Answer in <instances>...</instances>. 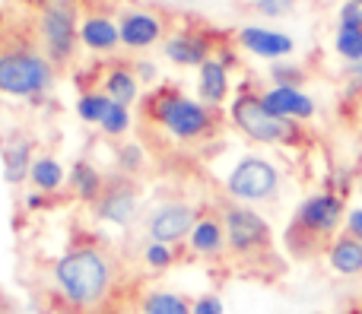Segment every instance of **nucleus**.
Segmentation results:
<instances>
[{
    "mask_svg": "<svg viewBox=\"0 0 362 314\" xmlns=\"http://www.w3.org/2000/svg\"><path fill=\"white\" fill-rule=\"evenodd\" d=\"M54 283L74 308L95 311L118 286V264L99 248H76L54 264Z\"/></svg>",
    "mask_w": 362,
    "mask_h": 314,
    "instance_id": "nucleus-1",
    "label": "nucleus"
},
{
    "mask_svg": "<svg viewBox=\"0 0 362 314\" xmlns=\"http://www.w3.org/2000/svg\"><path fill=\"white\" fill-rule=\"evenodd\" d=\"M344 219V200L334 194H315L296 210L293 222L286 229V251L293 258L305 260L325 248L334 229Z\"/></svg>",
    "mask_w": 362,
    "mask_h": 314,
    "instance_id": "nucleus-2",
    "label": "nucleus"
},
{
    "mask_svg": "<svg viewBox=\"0 0 362 314\" xmlns=\"http://www.w3.org/2000/svg\"><path fill=\"white\" fill-rule=\"evenodd\" d=\"M144 114H150L153 121L165 124V131L175 133L178 140H197L216 127V114L210 111L206 102L185 99L178 89H159L144 102Z\"/></svg>",
    "mask_w": 362,
    "mask_h": 314,
    "instance_id": "nucleus-3",
    "label": "nucleus"
},
{
    "mask_svg": "<svg viewBox=\"0 0 362 314\" xmlns=\"http://www.w3.org/2000/svg\"><path fill=\"white\" fill-rule=\"evenodd\" d=\"M232 121L245 137L257 140V143H299L302 140L299 124L293 118L270 111L261 95L255 92H242L232 102Z\"/></svg>",
    "mask_w": 362,
    "mask_h": 314,
    "instance_id": "nucleus-4",
    "label": "nucleus"
},
{
    "mask_svg": "<svg viewBox=\"0 0 362 314\" xmlns=\"http://www.w3.org/2000/svg\"><path fill=\"white\" fill-rule=\"evenodd\" d=\"M51 64L32 51H4L0 54V92L32 99L51 89Z\"/></svg>",
    "mask_w": 362,
    "mask_h": 314,
    "instance_id": "nucleus-5",
    "label": "nucleus"
},
{
    "mask_svg": "<svg viewBox=\"0 0 362 314\" xmlns=\"http://www.w3.org/2000/svg\"><path fill=\"white\" fill-rule=\"evenodd\" d=\"M226 191H229L235 200H245V203H267V200H274L276 191H280V171L261 156H245L242 162L229 171Z\"/></svg>",
    "mask_w": 362,
    "mask_h": 314,
    "instance_id": "nucleus-6",
    "label": "nucleus"
},
{
    "mask_svg": "<svg viewBox=\"0 0 362 314\" xmlns=\"http://www.w3.org/2000/svg\"><path fill=\"white\" fill-rule=\"evenodd\" d=\"M42 38L45 51L54 64H64L74 57L76 48V6L74 0H45L42 13Z\"/></svg>",
    "mask_w": 362,
    "mask_h": 314,
    "instance_id": "nucleus-7",
    "label": "nucleus"
},
{
    "mask_svg": "<svg viewBox=\"0 0 362 314\" xmlns=\"http://www.w3.org/2000/svg\"><path fill=\"white\" fill-rule=\"evenodd\" d=\"M226 245L238 258H251L270 248V226L248 207H226Z\"/></svg>",
    "mask_w": 362,
    "mask_h": 314,
    "instance_id": "nucleus-8",
    "label": "nucleus"
},
{
    "mask_svg": "<svg viewBox=\"0 0 362 314\" xmlns=\"http://www.w3.org/2000/svg\"><path fill=\"white\" fill-rule=\"evenodd\" d=\"M137 213V184L127 175H112L105 181V191L95 200V216L115 226H127Z\"/></svg>",
    "mask_w": 362,
    "mask_h": 314,
    "instance_id": "nucleus-9",
    "label": "nucleus"
},
{
    "mask_svg": "<svg viewBox=\"0 0 362 314\" xmlns=\"http://www.w3.org/2000/svg\"><path fill=\"white\" fill-rule=\"evenodd\" d=\"M194 226H197V213L187 203H163L156 213L150 216V238L163 241V245H178L181 238H191Z\"/></svg>",
    "mask_w": 362,
    "mask_h": 314,
    "instance_id": "nucleus-10",
    "label": "nucleus"
},
{
    "mask_svg": "<svg viewBox=\"0 0 362 314\" xmlns=\"http://www.w3.org/2000/svg\"><path fill=\"white\" fill-rule=\"evenodd\" d=\"M238 42H242L251 54L270 57V61L293 54V38L283 35V32H274V29H261V25H245V29L238 32Z\"/></svg>",
    "mask_w": 362,
    "mask_h": 314,
    "instance_id": "nucleus-11",
    "label": "nucleus"
},
{
    "mask_svg": "<svg viewBox=\"0 0 362 314\" xmlns=\"http://www.w3.org/2000/svg\"><path fill=\"white\" fill-rule=\"evenodd\" d=\"M118 29H121V42H124L127 48H150V44H156V38L163 35L159 19L150 16V13H144V10L121 13Z\"/></svg>",
    "mask_w": 362,
    "mask_h": 314,
    "instance_id": "nucleus-12",
    "label": "nucleus"
},
{
    "mask_svg": "<svg viewBox=\"0 0 362 314\" xmlns=\"http://www.w3.org/2000/svg\"><path fill=\"white\" fill-rule=\"evenodd\" d=\"M261 99H264V105H267L270 111L283 114V118L305 121V118H312L315 114V102L308 99L305 92H299L296 86H274L270 92H264Z\"/></svg>",
    "mask_w": 362,
    "mask_h": 314,
    "instance_id": "nucleus-13",
    "label": "nucleus"
},
{
    "mask_svg": "<svg viewBox=\"0 0 362 314\" xmlns=\"http://www.w3.org/2000/svg\"><path fill=\"white\" fill-rule=\"evenodd\" d=\"M229 64L216 61V57H206L200 64V99L206 105H219V102L229 95Z\"/></svg>",
    "mask_w": 362,
    "mask_h": 314,
    "instance_id": "nucleus-14",
    "label": "nucleus"
},
{
    "mask_svg": "<svg viewBox=\"0 0 362 314\" xmlns=\"http://www.w3.org/2000/svg\"><path fill=\"white\" fill-rule=\"evenodd\" d=\"M32 143L25 137L13 140V143L4 146V178L6 184H23L32 171Z\"/></svg>",
    "mask_w": 362,
    "mask_h": 314,
    "instance_id": "nucleus-15",
    "label": "nucleus"
},
{
    "mask_svg": "<svg viewBox=\"0 0 362 314\" xmlns=\"http://www.w3.org/2000/svg\"><path fill=\"white\" fill-rule=\"evenodd\" d=\"M327 260L337 273L344 277H356L362 273V241L353 238V235H340L331 248H327Z\"/></svg>",
    "mask_w": 362,
    "mask_h": 314,
    "instance_id": "nucleus-16",
    "label": "nucleus"
},
{
    "mask_svg": "<svg viewBox=\"0 0 362 314\" xmlns=\"http://www.w3.org/2000/svg\"><path fill=\"white\" fill-rule=\"evenodd\" d=\"M165 54L172 57V64H181V67H197L210 57V42L200 35H175L169 44H165Z\"/></svg>",
    "mask_w": 362,
    "mask_h": 314,
    "instance_id": "nucleus-17",
    "label": "nucleus"
},
{
    "mask_svg": "<svg viewBox=\"0 0 362 314\" xmlns=\"http://www.w3.org/2000/svg\"><path fill=\"white\" fill-rule=\"evenodd\" d=\"M80 38H83V44L93 51H112L115 44L121 42V29L105 16H89L86 23L80 25Z\"/></svg>",
    "mask_w": 362,
    "mask_h": 314,
    "instance_id": "nucleus-18",
    "label": "nucleus"
},
{
    "mask_svg": "<svg viewBox=\"0 0 362 314\" xmlns=\"http://www.w3.org/2000/svg\"><path fill=\"white\" fill-rule=\"evenodd\" d=\"M70 188L76 191L80 200L95 203L102 197V191H105V178H102L89 162H76L74 169H70Z\"/></svg>",
    "mask_w": 362,
    "mask_h": 314,
    "instance_id": "nucleus-19",
    "label": "nucleus"
},
{
    "mask_svg": "<svg viewBox=\"0 0 362 314\" xmlns=\"http://www.w3.org/2000/svg\"><path fill=\"white\" fill-rule=\"evenodd\" d=\"M226 245V226L216 219H197V226H194L191 232V248L197 254H219Z\"/></svg>",
    "mask_w": 362,
    "mask_h": 314,
    "instance_id": "nucleus-20",
    "label": "nucleus"
},
{
    "mask_svg": "<svg viewBox=\"0 0 362 314\" xmlns=\"http://www.w3.org/2000/svg\"><path fill=\"white\" fill-rule=\"evenodd\" d=\"M144 314H194V305L175 292H150L144 296Z\"/></svg>",
    "mask_w": 362,
    "mask_h": 314,
    "instance_id": "nucleus-21",
    "label": "nucleus"
},
{
    "mask_svg": "<svg viewBox=\"0 0 362 314\" xmlns=\"http://www.w3.org/2000/svg\"><path fill=\"white\" fill-rule=\"evenodd\" d=\"M29 178H32V184H35L38 191L51 194V191H57L64 184V169H61V162H57V159L42 156V159H35V162H32Z\"/></svg>",
    "mask_w": 362,
    "mask_h": 314,
    "instance_id": "nucleus-22",
    "label": "nucleus"
},
{
    "mask_svg": "<svg viewBox=\"0 0 362 314\" xmlns=\"http://www.w3.org/2000/svg\"><path fill=\"white\" fill-rule=\"evenodd\" d=\"M105 92L112 95L115 102H121V105H131V102L137 99V76L127 67H115L112 73L105 76Z\"/></svg>",
    "mask_w": 362,
    "mask_h": 314,
    "instance_id": "nucleus-23",
    "label": "nucleus"
},
{
    "mask_svg": "<svg viewBox=\"0 0 362 314\" xmlns=\"http://www.w3.org/2000/svg\"><path fill=\"white\" fill-rule=\"evenodd\" d=\"M112 95L108 92H83L80 102H76V111H80L83 121H89V124H102V118H105V111L112 108Z\"/></svg>",
    "mask_w": 362,
    "mask_h": 314,
    "instance_id": "nucleus-24",
    "label": "nucleus"
},
{
    "mask_svg": "<svg viewBox=\"0 0 362 314\" xmlns=\"http://www.w3.org/2000/svg\"><path fill=\"white\" fill-rule=\"evenodd\" d=\"M337 51H340V57H346V61H353V64L359 61L362 57V25L359 29H353V25H340Z\"/></svg>",
    "mask_w": 362,
    "mask_h": 314,
    "instance_id": "nucleus-25",
    "label": "nucleus"
},
{
    "mask_svg": "<svg viewBox=\"0 0 362 314\" xmlns=\"http://www.w3.org/2000/svg\"><path fill=\"white\" fill-rule=\"evenodd\" d=\"M99 127L108 133V137H121V133H127V127H131V114H127V105H121V102H112V108L105 111V118H102Z\"/></svg>",
    "mask_w": 362,
    "mask_h": 314,
    "instance_id": "nucleus-26",
    "label": "nucleus"
},
{
    "mask_svg": "<svg viewBox=\"0 0 362 314\" xmlns=\"http://www.w3.org/2000/svg\"><path fill=\"white\" fill-rule=\"evenodd\" d=\"M146 264L153 267V270H165V267L172 264V245H163V241H150L144 251Z\"/></svg>",
    "mask_w": 362,
    "mask_h": 314,
    "instance_id": "nucleus-27",
    "label": "nucleus"
},
{
    "mask_svg": "<svg viewBox=\"0 0 362 314\" xmlns=\"http://www.w3.org/2000/svg\"><path fill=\"white\" fill-rule=\"evenodd\" d=\"M270 76H274L276 86H296L299 89V83H302V70L283 67V64H274V67H270Z\"/></svg>",
    "mask_w": 362,
    "mask_h": 314,
    "instance_id": "nucleus-28",
    "label": "nucleus"
},
{
    "mask_svg": "<svg viewBox=\"0 0 362 314\" xmlns=\"http://www.w3.org/2000/svg\"><path fill=\"white\" fill-rule=\"evenodd\" d=\"M140 162H144V156H140V146H121V150H118V165H121V171H124V175L137 171Z\"/></svg>",
    "mask_w": 362,
    "mask_h": 314,
    "instance_id": "nucleus-29",
    "label": "nucleus"
},
{
    "mask_svg": "<svg viewBox=\"0 0 362 314\" xmlns=\"http://www.w3.org/2000/svg\"><path fill=\"white\" fill-rule=\"evenodd\" d=\"M340 25H353V29H359L362 25V4L346 0V4L340 6Z\"/></svg>",
    "mask_w": 362,
    "mask_h": 314,
    "instance_id": "nucleus-30",
    "label": "nucleus"
},
{
    "mask_svg": "<svg viewBox=\"0 0 362 314\" xmlns=\"http://www.w3.org/2000/svg\"><path fill=\"white\" fill-rule=\"evenodd\" d=\"M255 10L261 16H286L289 13V0H257Z\"/></svg>",
    "mask_w": 362,
    "mask_h": 314,
    "instance_id": "nucleus-31",
    "label": "nucleus"
},
{
    "mask_svg": "<svg viewBox=\"0 0 362 314\" xmlns=\"http://www.w3.org/2000/svg\"><path fill=\"white\" fill-rule=\"evenodd\" d=\"M194 314H226V311L216 296H200L197 302H194Z\"/></svg>",
    "mask_w": 362,
    "mask_h": 314,
    "instance_id": "nucleus-32",
    "label": "nucleus"
},
{
    "mask_svg": "<svg viewBox=\"0 0 362 314\" xmlns=\"http://www.w3.org/2000/svg\"><path fill=\"white\" fill-rule=\"evenodd\" d=\"M346 235L362 241V210H353V213L346 216Z\"/></svg>",
    "mask_w": 362,
    "mask_h": 314,
    "instance_id": "nucleus-33",
    "label": "nucleus"
},
{
    "mask_svg": "<svg viewBox=\"0 0 362 314\" xmlns=\"http://www.w3.org/2000/svg\"><path fill=\"white\" fill-rule=\"evenodd\" d=\"M134 70H137V76H140V80H146V83L156 80V67H153V64H146V61H140Z\"/></svg>",
    "mask_w": 362,
    "mask_h": 314,
    "instance_id": "nucleus-34",
    "label": "nucleus"
},
{
    "mask_svg": "<svg viewBox=\"0 0 362 314\" xmlns=\"http://www.w3.org/2000/svg\"><path fill=\"white\" fill-rule=\"evenodd\" d=\"M353 73H356V76H359V80H362V57H359V61H356V64H353Z\"/></svg>",
    "mask_w": 362,
    "mask_h": 314,
    "instance_id": "nucleus-35",
    "label": "nucleus"
},
{
    "mask_svg": "<svg viewBox=\"0 0 362 314\" xmlns=\"http://www.w3.org/2000/svg\"><path fill=\"white\" fill-rule=\"evenodd\" d=\"M356 4H362V0H356Z\"/></svg>",
    "mask_w": 362,
    "mask_h": 314,
    "instance_id": "nucleus-36",
    "label": "nucleus"
}]
</instances>
